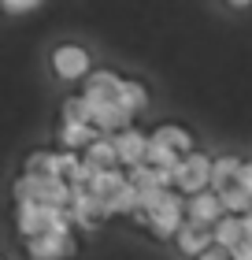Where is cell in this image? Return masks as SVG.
Segmentation results:
<instances>
[{
	"instance_id": "cell-1",
	"label": "cell",
	"mask_w": 252,
	"mask_h": 260,
	"mask_svg": "<svg viewBox=\"0 0 252 260\" xmlns=\"http://www.w3.org/2000/svg\"><path fill=\"white\" fill-rule=\"evenodd\" d=\"M49 71L63 86H78L97 71V63H93V52L82 41H56L49 52Z\"/></svg>"
},
{
	"instance_id": "cell-2",
	"label": "cell",
	"mask_w": 252,
	"mask_h": 260,
	"mask_svg": "<svg viewBox=\"0 0 252 260\" xmlns=\"http://www.w3.org/2000/svg\"><path fill=\"white\" fill-rule=\"evenodd\" d=\"M137 227H145L156 242H174V234L186 227V197L182 193H163V201L156 205L149 216H141V219H134Z\"/></svg>"
},
{
	"instance_id": "cell-3",
	"label": "cell",
	"mask_w": 252,
	"mask_h": 260,
	"mask_svg": "<svg viewBox=\"0 0 252 260\" xmlns=\"http://www.w3.org/2000/svg\"><path fill=\"white\" fill-rule=\"evenodd\" d=\"M211 164H215V156L204 152V149L182 156V164H178V171H174V193H182V197L208 193L211 190Z\"/></svg>"
},
{
	"instance_id": "cell-4",
	"label": "cell",
	"mask_w": 252,
	"mask_h": 260,
	"mask_svg": "<svg viewBox=\"0 0 252 260\" xmlns=\"http://www.w3.org/2000/svg\"><path fill=\"white\" fill-rule=\"evenodd\" d=\"M123 75H119L115 67H97L93 75L82 82V97H86L89 104H115L119 101V89H123Z\"/></svg>"
},
{
	"instance_id": "cell-5",
	"label": "cell",
	"mask_w": 252,
	"mask_h": 260,
	"mask_svg": "<svg viewBox=\"0 0 252 260\" xmlns=\"http://www.w3.org/2000/svg\"><path fill=\"white\" fill-rule=\"evenodd\" d=\"M149 141H152V145H163V149L178 152V156H189V152H197V134H193L186 123H174V119L156 123V126L149 130Z\"/></svg>"
},
{
	"instance_id": "cell-6",
	"label": "cell",
	"mask_w": 252,
	"mask_h": 260,
	"mask_svg": "<svg viewBox=\"0 0 252 260\" xmlns=\"http://www.w3.org/2000/svg\"><path fill=\"white\" fill-rule=\"evenodd\" d=\"M49 212L52 208L33 205V201L11 205V227H15V234L22 242H33V238H41V234H49Z\"/></svg>"
},
{
	"instance_id": "cell-7",
	"label": "cell",
	"mask_w": 252,
	"mask_h": 260,
	"mask_svg": "<svg viewBox=\"0 0 252 260\" xmlns=\"http://www.w3.org/2000/svg\"><path fill=\"white\" fill-rule=\"evenodd\" d=\"M26 260H75L78 256V234L70 238H56V234H41L33 242H22Z\"/></svg>"
},
{
	"instance_id": "cell-8",
	"label": "cell",
	"mask_w": 252,
	"mask_h": 260,
	"mask_svg": "<svg viewBox=\"0 0 252 260\" xmlns=\"http://www.w3.org/2000/svg\"><path fill=\"white\" fill-rule=\"evenodd\" d=\"M149 130H141V126H130L123 130V134H115V152H119V164H123V171H134L145 164L149 156Z\"/></svg>"
},
{
	"instance_id": "cell-9",
	"label": "cell",
	"mask_w": 252,
	"mask_h": 260,
	"mask_svg": "<svg viewBox=\"0 0 252 260\" xmlns=\"http://www.w3.org/2000/svg\"><path fill=\"white\" fill-rule=\"evenodd\" d=\"M215 245V234H211V227H200V223H189L186 219V227L174 234V253L178 256H186V260H197V256H204Z\"/></svg>"
},
{
	"instance_id": "cell-10",
	"label": "cell",
	"mask_w": 252,
	"mask_h": 260,
	"mask_svg": "<svg viewBox=\"0 0 252 260\" xmlns=\"http://www.w3.org/2000/svg\"><path fill=\"white\" fill-rule=\"evenodd\" d=\"M241 168H245V156H241V152H215V164H211V190H215V193L234 190L237 179H241Z\"/></svg>"
},
{
	"instance_id": "cell-11",
	"label": "cell",
	"mask_w": 252,
	"mask_h": 260,
	"mask_svg": "<svg viewBox=\"0 0 252 260\" xmlns=\"http://www.w3.org/2000/svg\"><path fill=\"white\" fill-rule=\"evenodd\" d=\"M223 216H226V212H223V201H219V193H215V190L197 193V197H186V219H189V223L215 227Z\"/></svg>"
},
{
	"instance_id": "cell-12",
	"label": "cell",
	"mask_w": 252,
	"mask_h": 260,
	"mask_svg": "<svg viewBox=\"0 0 252 260\" xmlns=\"http://www.w3.org/2000/svg\"><path fill=\"white\" fill-rule=\"evenodd\" d=\"M119 108H123L126 115H145L149 112V104H152V89H149V82H141V78H126L123 82V89H119Z\"/></svg>"
},
{
	"instance_id": "cell-13",
	"label": "cell",
	"mask_w": 252,
	"mask_h": 260,
	"mask_svg": "<svg viewBox=\"0 0 252 260\" xmlns=\"http://www.w3.org/2000/svg\"><path fill=\"white\" fill-rule=\"evenodd\" d=\"M97 138L100 134L86 123H59L56 126V149H63V152H86Z\"/></svg>"
},
{
	"instance_id": "cell-14",
	"label": "cell",
	"mask_w": 252,
	"mask_h": 260,
	"mask_svg": "<svg viewBox=\"0 0 252 260\" xmlns=\"http://www.w3.org/2000/svg\"><path fill=\"white\" fill-rule=\"evenodd\" d=\"M211 234H215V245H219V249H226V253L241 249V245L248 242V234H245V223H241V216H223V219H219V223L211 227Z\"/></svg>"
},
{
	"instance_id": "cell-15",
	"label": "cell",
	"mask_w": 252,
	"mask_h": 260,
	"mask_svg": "<svg viewBox=\"0 0 252 260\" xmlns=\"http://www.w3.org/2000/svg\"><path fill=\"white\" fill-rule=\"evenodd\" d=\"M126 182H130V179H126V171H123V168H115V171H97V175H93V182L86 186V190H89L93 197H97V201H104L107 208H112L115 193L123 190Z\"/></svg>"
},
{
	"instance_id": "cell-16",
	"label": "cell",
	"mask_w": 252,
	"mask_h": 260,
	"mask_svg": "<svg viewBox=\"0 0 252 260\" xmlns=\"http://www.w3.org/2000/svg\"><path fill=\"white\" fill-rule=\"evenodd\" d=\"M82 160L93 164L97 171H115V168H123V164H119V152H115V138H104V134L93 141L86 152H82Z\"/></svg>"
},
{
	"instance_id": "cell-17",
	"label": "cell",
	"mask_w": 252,
	"mask_h": 260,
	"mask_svg": "<svg viewBox=\"0 0 252 260\" xmlns=\"http://www.w3.org/2000/svg\"><path fill=\"white\" fill-rule=\"evenodd\" d=\"M22 175H30V179H56V149H30L22 156Z\"/></svg>"
},
{
	"instance_id": "cell-18",
	"label": "cell",
	"mask_w": 252,
	"mask_h": 260,
	"mask_svg": "<svg viewBox=\"0 0 252 260\" xmlns=\"http://www.w3.org/2000/svg\"><path fill=\"white\" fill-rule=\"evenodd\" d=\"M59 123H86V126H93L89 101L82 97V93H70V97H63V104H59Z\"/></svg>"
},
{
	"instance_id": "cell-19",
	"label": "cell",
	"mask_w": 252,
	"mask_h": 260,
	"mask_svg": "<svg viewBox=\"0 0 252 260\" xmlns=\"http://www.w3.org/2000/svg\"><path fill=\"white\" fill-rule=\"evenodd\" d=\"M219 201H223V212H226V216H248V212H252V193L241 190V186L219 193Z\"/></svg>"
},
{
	"instance_id": "cell-20",
	"label": "cell",
	"mask_w": 252,
	"mask_h": 260,
	"mask_svg": "<svg viewBox=\"0 0 252 260\" xmlns=\"http://www.w3.org/2000/svg\"><path fill=\"white\" fill-rule=\"evenodd\" d=\"M145 164H149L152 171H178L182 156H178V152H171V149H163V145H149V156H145Z\"/></svg>"
},
{
	"instance_id": "cell-21",
	"label": "cell",
	"mask_w": 252,
	"mask_h": 260,
	"mask_svg": "<svg viewBox=\"0 0 252 260\" xmlns=\"http://www.w3.org/2000/svg\"><path fill=\"white\" fill-rule=\"evenodd\" d=\"M45 4L41 0H0V15L8 19H22V15H38Z\"/></svg>"
},
{
	"instance_id": "cell-22",
	"label": "cell",
	"mask_w": 252,
	"mask_h": 260,
	"mask_svg": "<svg viewBox=\"0 0 252 260\" xmlns=\"http://www.w3.org/2000/svg\"><path fill=\"white\" fill-rule=\"evenodd\" d=\"M237 186L252 193V160H245V168H241V179H237Z\"/></svg>"
},
{
	"instance_id": "cell-23",
	"label": "cell",
	"mask_w": 252,
	"mask_h": 260,
	"mask_svg": "<svg viewBox=\"0 0 252 260\" xmlns=\"http://www.w3.org/2000/svg\"><path fill=\"white\" fill-rule=\"evenodd\" d=\"M197 260H234V256L226 253V249H219V245H211V249L204 253V256H197Z\"/></svg>"
},
{
	"instance_id": "cell-24",
	"label": "cell",
	"mask_w": 252,
	"mask_h": 260,
	"mask_svg": "<svg viewBox=\"0 0 252 260\" xmlns=\"http://www.w3.org/2000/svg\"><path fill=\"white\" fill-rule=\"evenodd\" d=\"M230 256H234V260H252V242H245L241 249H234Z\"/></svg>"
},
{
	"instance_id": "cell-25",
	"label": "cell",
	"mask_w": 252,
	"mask_h": 260,
	"mask_svg": "<svg viewBox=\"0 0 252 260\" xmlns=\"http://www.w3.org/2000/svg\"><path fill=\"white\" fill-rule=\"evenodd\" d=\"M241 223H245V234H248V242H252V212H248V216H241Z\"/></svg>"
},
{
	"instance_id": "cell-26",
	"label": "cell",
	"mask_w": 252,
	"mask_h": 260,
	"mask_svg": "<svg viewBox=\"0 0 252 260\" xmlns=\"http://www.w3.org/2000/svg\"><path fill=\"white\" fill-rule=\"evenodd\" d=\"M0 260H8V256H0Z\"/></svg>"
}]
</instances>
